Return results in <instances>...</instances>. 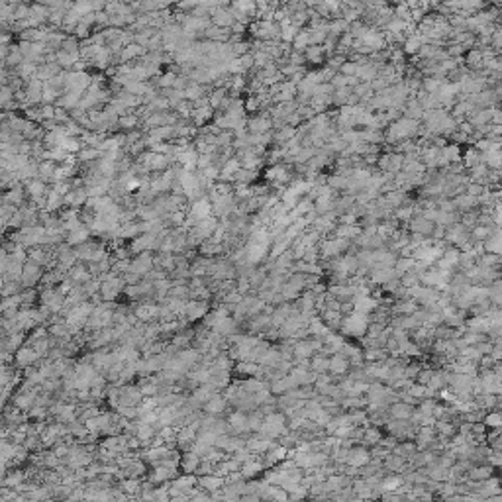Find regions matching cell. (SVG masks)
Masks as SVG:
<instances>
[{
  "label": "cell",
  "mask_w": 502,
  "mask_h": 502,
  "mask_svg": "<svg viewBox=\"0 0 502 502\" xmlns=\"http://www.w3.org/2000/svg\"><path fill=\"white\" fill-rule=\"evenodd\" d=\"M181 120H188L190 122V118H192V112H194V104L192 102H188V100H183V102L173 110Z\"/></svg>",
  "instance_id": "cell-22"
},
{
  "label": "cell",
  "mask_w": 502,
  "mask_h": 502,
  "mask_svg": "<svg viewBox=\"0 0 502 502\" xmlns=\"http://www.w3.org/2000/svg\"><path fill=\"white\" fill-rule=\"evenodd\" d=\"M81 45H83V41H79L75 35H67V39L63 41V51H67V53H73V55H77V53H81Z\"/></svg>",
  "instance_id": "cell-23"
},
{
  "label": "cell",
  "mask_w": 502,
  "mask_h": 502,
  "mask_svg": "<svg viewBox=\"0 0 502 502\" xmlns=\"http://www.w3.org/2000/svg\"><path fill=\"white\" fill-rule=\"evenodd\" d=\"M43 84H45V83H41L39 79L33 77V79H30V81L26 83V88H30V90H43Z\"/></svg>",
  "instance_id": "cell-29"
},
{
  "label": "cell",
  "mask_w": 502,
  "mask_h": 502,
  "mask_svg": "<svg viewBox=\"0 0 502 502\" xmlns=\"http://www.w3.org/2000/svg\"><path fill=\"white\" fill-rule=\"evenodd\" d=\"M30 18V4L28 2H20L14 10V20L20 22V20H28Z\"/></svg>",
  "instance_id": "cell-26"
},
{
  "label": "cell",
  "mask_w": 502,
  "mask_h": 502,
  "mask_svg": "<svg viewBox=\"0 0 502 502\" xmlns=\"http://www.w3.org/2000/svg\"><path fill=\"white\" fill-rule=\"evenodd\" d=\"M214 114H216V112H214L210 106H206V108H194L190 122H192V126H196V128H204V126H208L210 120H214Z\"/></svg>",
  "instance_id": "cell-12"
},
{
  "label": "cell",
  "mask_w": 502,
  "mask_h": 502,
  "mask_svg": "<svg viewBox=\"0 0 502 502\" xmlns=\"http://www.w3.org/2000/svg\"><path fill=\"white\" fill-rule=\"evenodd\" d=\"M488 234H490V230H486L485 226H481V228H475V230H473V237H475V239H486V237H488Z\"/></svg>",
  "instance_id": "cell-30"
},
{
  "label": "cell",
  "mask_w": 502,
  "mask_h": 502,
  "mask_svg": "<svg viewBox=\"0 0 502 502\" xmlns=\"http://www.w3.org/2000/svg\"><path fill=\"white\" fill-rule=\"evenodd\" d=\"M339 73H341V75H345V77H357V73H359V65H357V63H353V61H345V63H343V67L339 69Z\"/></svg>",
  "instance_id": "cell-27"
},
{
  "label": "cell",
  "mask_w": 502,
  "mask_h": 502,
  "mask_svg": "<svg viewBox=\"0 0 502 502\" xmlns=\"http://www.w3.org/2000/svg\"><path fill=\"white\" fill-rule=\"evenodd\" d=\"M39 112H41V122L55 120V106H51V104H41Z\"/></svg>",
  "instance_id": "cell-28"
},
{
  "label": "cell",
  "mask_w": 502,
  "mask_h": 502,
  "mask_svg": "<svg viewBox=\"0 0 502 502\" xmlns=\"http://www.w3.org/2000/svg\"><path fill=\"white\" fill-rule=\"evenodd\" d=\"M86 202H88V194H86L84 186H81V188H73V190L65 196V204H67V208H77V210H81V208H84V206H86Z\"/></svg>",
  "instance_id": "cell-9"
},
{
  "label": "cell",
  "mask_w": 502,
  "mask_h": 502,
  "mask_svg": "<svg viewBox=\"0 0 502 502\" xmlns=\"http://www.w3.org/2000/svg\"><path fill=\"white\" fill-rule=\"evenodd\" d=\"M43 275H45V267H41L39 263H35V261H32V259H28V263L24 265L22 283H24V286H26V288H33L37 283H41Z\"/></svg>",
  "instance_id": "cell-2"
},
{
  "label": "cell",
  "mask_w": 502,
  "mask_h": 502,
  "mask_svg": "<svg viewBox=\"0 0 502 502\" xmlns=\"http://www.w3.org/2000/svg\"><path fill=\"white\" fill-rule=\"evenodd\" d=\"M35 73H37V65H35V63H32V61H28V59H26V61H24V63L14 71V75H16V77H20L24 83H28L30 79H33V77H35Z\"/></svg>",
  "instance_id": "cell-17"
},
{
  "label": "cell",
  "mask_w": 502,
  "mask_h": 502,
  "mask_svg": "<svg viewBox=\"0 0 502 502\" xmlns=\"http://www.w3.org/2000/svg\"><path fill=\"white\" fill-rule=\"evenodd\" d=\"M243 106H245V112L247 114H251V116H255V114H259L263 108H261V102H259V98L257 96H253V94H247L245 98H243Z\"/></svg>",
  "instance_id": "cell-20"
},
{
  "label": "cell",
  "mask_w": 502,
  "mask_h": 502,
  "mask_svg": "<svg viewBox=\"0 0 502 502\" xmlns=\"http://www.w3.org/2000/svg\"><path fill=\"white\" fill-rule=\"evenodd\" d=\"M90 239H92V234H90L88 226H83V228H79V230L67 234L65 243H69L71 247H79V245H83V243H86V241H90Z\"/></svg>",
  "instance_id": "cell-11"
},
{
  "label": "cell",
  "mask_w": 502,
  "mask_h": 502,
  "mask_svg": "<svg viewBox=\"0 0 502 502\" xmlns=\"http://www.w3.org/2000/svg\"><path fill=\"white\" fill-rule=\"evenodd\" d=\"M324 45H310L306 51H304V57H306V63H322L324 59Z\"/></svg>",
  "instance_id": "cell-19"
},
{
  "label": "cell",
  "mask_w": 502,
  "mask_h": 502,
  "mask_svg": "<svg viewBox=\"0 0 502 502\" xmlns=\"http://www.w3.org/2000/svg\"><path fill=\"white\" fill-rule=\"evenodd\" d=\"M175 83H177V75H175V73H167V71L157 79V84H159L161 90H165V88H175Z\"/></svg>",
  "instance_id": "cell-24"
},
{
  "label": "cell",
  "mask_w": 502,
  "mask_h": 502,
  "mask_svg": "<svg viewBox=\"0 0 502 502\" xmlns=\"http://www.w3.org/2000/svg\"><path fill=\"white\" fill-rule=\"evenodd\" d=\"M218 226H220V220H218L216 216H210V218H206V220H202V222H198V224L190 230V234H194L198 239L206 241V239H210V237L214 235V232L218 230Z\"/></svg>",
  "instance_id": "cell-4"
},
{
  "label": "cell",
  "mask_w": 502,
  "mask_h": 502,
  "mask_svg": "<svg viewBox=\"0 0 502 502\" xmlns=\"http://www.w3.org/2000/svg\"><path fill=\"white\" fill-rule=\"evenodd\" d=\"M234 196L237 202H243V200H251L255 196V190H253V184L247 186V184H235V190H234Z\"/></svg>",
  "instance_id": "cell-21"
},
{
  "label": "cell",
  "mask_w": 502,
  "mask_h": 502,
  "mask_svg": "<svg viewBox=\"0 0 502 502\" xmlns=\"http://www.w3.org/2000/svg\"><path fill=\"white\" fill-rule=\"evenodd\" d=\"M14 100H16V98H14V90L4 84V86H2V92H0V102H2V110L8 108V106L14 102Z\"/></svg>",
  "instance_id": "cell-25"
},
{
  "label": "cell",
  "mask_w": 502,
  "mask_h": 502,
  "mask_svg": "<svg viewBox=\"0 0 502 502\" xmlns=\"http://www.w3.org/2000/svg\"><path fill=\"white\" fill-rule=\"evenodd\" d=\"M28 202V194H26V188H24V184H20V186H14V188H10V190H6L4 194H2V204H14V206H22V204H26Z\"/></svg>",
  "instance_id": "cell-8"
},
{
  "label": "cell",
  "mask_w": 502,
  "mask_h": 502,
  "mask_svg": "<svg viewBox=\"0 0 502 502\" xmlns=\"http://www.w3.org/2000/svg\"><path fill=\"white\" fill-rule=\"evenodd\" d=\"M257 175H259L257 171L239 169V171H235V175H234V184H247V186H251V183L257 179Z\"/></svg>",
  "instance_id": "cell-18"
},
{
  "label": "cell",
  "mask_w": 502,
  "mask_h": 502,
  "mask_svg": "<svg viewBox=\"0 0 502 502\" xmlns=\"http://www.w3.org/2000/svg\"><path fill=\"white\" fill-rule=\"evenodd\" d=\"M230 92H228V88H212L210 90V94H208V102H210V108L214 110V112H218L220 108H222V102L226 100V96H228Z\"/></svg>",
  "instance_id": "cell-16"
},
{
  "label": "cell",
  "mask_w": 502,
  "mask_h": 502,
  "mask_svg": "<svg viewBox=\"0 0 502 502\" xmlns=\"http://www.w3.org/2000/svg\"><path fill=\"white\" fill-rule=\"evenodd\" d=\"M235 157L239 159L241 169H247V171H259V169L263 167V163H265V157L255 155L251 147H247V149H243V151H239Z\"/></svg>",
  "instance_id": "cell-5"
},
{
  "label": "cell",
  "mask_w": 502,
  "mask_h": 502,
  "mask_svg": "<svg viewBox=\"0 0 502 502\" xmlns=\"http://www.w3.org/2000/svg\"><path fill=\"white\" fill-rule=\"evenodd\" d=\"M39 361V355L33 351V347H22L14 353V365L22 367V369H30L32 365H35Z\"/></svg>",
  "instance_id": "cell-7"
},
{
  "label": "cell",
  "mask_w": 502,
  "mask_h": 502,
  "mask_svg": "<svg viewBox=\"0 0 502 502\" xmlns=\"http://www.w3.org/2000/svg\"><path fill=\"white\" fill-rule=\"evenodd\" d=\"M153 269H155V253L153 251H143V253H139L132 259V271L141 275V277L151 273Z\"/></svg>",
  "instance_id": "cell-1"
},
{
  "label": "cell",
  "mask_w": 502,
  "mask_h": 502,
  "mask_svg": "<svg viewBox=\"0 0 502 502\" xmlns=\"http://www.w3.org/2000/svg\"><path fill=\"white\" fill-rule=\"evenodd\" d=\"M77 159H79L81 167L83 165H90V163H96V161L102 159V151L96 149V147H83L81 151L77 153Z\"/></svg>",
  "instance_id": "cell-13"
},
{
  "label": "cell",
  "mask_w": 502,
  "mask_h": 502,
  "mask_svg": "<svg viewBox=\"0 0 502 502\" xmlns=\"http://www.w3.org/2000/svg\"><path fill=\"white\" fill-rule=\"evenodd\" d=\"M143 232H141V224L139 222H132V224H122L120 230H118V237L124 239V241H134L135 237H139Z\"/></svg>",
  "instance_id": "cell-14"
},
{
  "label": "cell",
  "mask_w": 502,
  "mask_h": 502,
  "mask_svg": "<svg viewBox=\"0 0 502 502\" xmlns=\"http://www.w3.org/2000/svg\"><path fill=\"white\" fill-rule=\"evenodd\" d=\"M204 410H206L208 416H218V414H222V412L226 410V398L220 396V394H214V396L208 400V402L204 404Z\"/></svg>",
  "instance_id": "cell-15"
},
{
  "label": "cell",
  "mask_w": 502,
  "mask_h": 502,
  "mask_svg": "<svg viewBox=\"0 0 502 502\" xmlns=\"http://www.w3.org/2000/svg\"><path fill=\"white\" fill-rule=\"evenodd\" d=\"M69 279H71L77 286H84V284H86L88 281H92L94 277H92V273H90L88 265L79 263V265H75V267L69 271Z\"/></svg>",
  "instance_id": "cell-10"
},
{
  "label": "cell",
  "mask_w": 502,
  "mask_h": 502,
  "mask_svg": "<svg viewBox=\"0 0 502 502\" xmlns=\"http://www.w3.org/2000/svg\"><path fill=\"white\" fill-rule=\"evenodd\" d=\"M210 312L208 302H202V300H188L186 308H184V316L188 322H196L200 318H206Z\"/></svg>",
  "instance_id": "cell-6"
},
{
  "label": "cell",
  "mask_w": 502,
  "mask_h": 502,
  "mask_svg": "<svg viewBox=\"0 0 502 502\" xmlns=\"http://www.w3.org/2000/svg\"><path fill=\"white\" fill-rule=\"evenodd\" d=\"M210 20H212L214 26H218V28H222V30H230V28L235 24V16H234V12H232V8H230L228 2H222L220 8H216V10L210 14Z\"/></svg>",
  "instance_id": "cell-3"
}]
</instances>
